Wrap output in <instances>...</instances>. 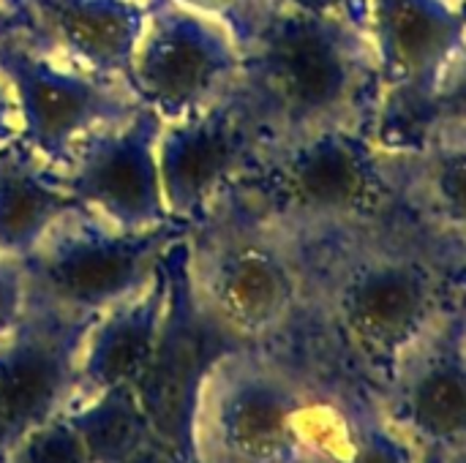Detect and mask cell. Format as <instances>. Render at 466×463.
<instances>
[{
    "label": "cell",
    "instance_id": "ac0fdd59",
    "mask_svg": "<svg viewBox=\"0 0 466 463\" xmlns=\"http://www.w3.org/2000/svg\"><path fill=\"white\" fill-rule=\"evenodd\" d=\"M76 207L55 166L22 139L0 147V257L25 259L49 226Z\"/></svg>",
    "mask_w": 466,
    "mask_h": 463
},
{
    "label": "cell",
    "instance_id": "9c48e42d",
    "mask_svg": "<svg viewBox=\"0 0 466 463\" xmlns=\"http://www.w3.org/2000/svg\"><path fill=\"white\" fill-rule=\"evenodd\" d=\"M240 79V49L227 22L175 0H145L128 87L161 120L202 109Z\"/></svg>",
    "mask_w": 466,
    "mask_h": 463
},
{
    "label": "cell",
    "instance_id": "5b68a950",
    "mask_svg": "<svg viewBox=\"0 0 466 463\" xmlns=\"http://www.w3.org/2000/svg\"><path fill=\"white\" fill-rule=\"evenodd\" d=\"M325 390L273 347H229L197 385L186 453L191 463H300Z\"/></svg>",
    "mask_w": 466,
    "mask_h": 463
},
{
    "label": "cell",
    "instance_id": "52a82bcc",
    "mask_svg": "<svg viewBox=\"0 0 466 463\" xmlns=\"http://www.w3.org/2000/svg\"><path fill=\"white\" fill-rule=\"evenodd\" d=\"M377 57L371 134L382 147L412 145L431 93L466 35V11L451 0H369Z\"/></svg>",
    "mask_w": 466,
    "mask_h": 463
},
{
    "label": "cell",
    "instance_id": "d4e9b609",
    "mask_svg": "<svg viewBox=\"0 0 466 463\" xmlns=\"http://www.w3.org/2000/svg\"><path fill=\"white\" fill-rule=\"evenodd\" d=\"M14 139H19V112L5 76L0 74V147Z\"/></svg>",
    "mask_w": 466,
    "mask_h": 463
},
{
    "label": "cell",
    "instance_id": "2e32d148",
    "mask_svg": "<svg viewBox=\"0 0 466 463\" xmlns=\"http://www.w3.org/2000/svg\"><path fill=\"white\" fill-rule=\"evenodd\" d=\"M33 35L60 60L126 79L145 25V0H22Z\"/></svg>",
    "mask_w": 466,
    "mask_h": 463
},
{
    "label": "cell",
    "instance_id": "603a6c76",
    "mask_svg": "<svg viewBox=\"0 0 466 463\" xmlns=\"http://www.w3.org/2000/svg\"><path fill=\"white\" fill-rule=\"evenodd\" d=\"M279 5L314 14V16H333L347 19L369 30V0H273Z\"/></svg>",
    "mask_w": 466,
    "mask_h": 463
},
{
    "label": "cell",
    "instance_id": "8992f818",
    "mask_svg": "<svg viewBox=\"0 0 466 463\" xmlns=\"http://www.w3.org/2000/svg\"><path fill=\"white\" fill-rule=\"evenodd\" d=\"M186 232L188 226L177 221L137 232L120 229L76 205L19 262L33 295L93 319L139 292L158 273L167 248Z\"/></svg>",
    "mask_w": 466,
    "mask_h": 463
},
{
    "label": "cell",
    "instance_id": "7a4b0ae2",
    "mask_svg": "<svg viewBox=\"0 0 466 463\" xmlns=\"http://www.w3.org/2000/svg\"><path fill=\"white\" fill-rule=\"evenodd\" d=\"M229 30L240 49L238 93L268 139L374 123L380 82L366 27L254 0Z\"/></svg>",
    "mask_w": 466,
    "mask_h": 463
},
{
    "label": "cell",
    "instance_id": "4fadbf2b",
    "mask_svg": "<svg viewBox=\"0 0 466 463\" xmlns=\"http://www.w3.org/2000/svg\"><path fill=\"white\" fill-rule=\"evenodd\" d=\"M87 322L30 292L25 319L0 341V439L5 450L68 409Z\"/></svg>",
    "mask_w": 466,
    "mask_h": 463
},
{
    "label": "cell",
    "instance_id": "4316f807",
    "mask_svg": "<svg viewBox=\"0 0 466 463\" xmlns=\"http://www.w3.org/2000/svg\"><path fill=\"white\" fill-rule=\"evenodd\" d=\"M453 308H456V314H459V319H461V327H464L466 336V273L456 281V289H453Z\"/></svg>",
    "mask_w": 466,
    "mask_h": 463
},
{
    "label": "cell",
    "instance_id": "7c38bea8",
    "mask_svg": "<svg viewBox=\"0 0 466 463\" xmlns=\"http://www.w3.org/2000/svg\"><path fill=\"white\" fill-rule=\"evenodd\" d=\"M371 398L426 461L466 450V336L453 306Z\"/></svg>",
    "mask_w": 466,
    "mask_h": 463
},
{
    "label": "cell",
    "instance_id": "484cf974",
    "mask_svg": "<svg viewBox=\"0 0 466 463\" xmlns=\"http://www.w3.org/2000/svg\"><path fill=\"white\" fill-rule=\"evenodd\" d=\"M22 30H30V22L25 16H19V14H14V11H8V8L0 5V41L16 35Z\"/></svg>",
    "mask_w": 466,
    "mask_h": 463
},
{
    "label": "cell",
    "instance_id": "5bb4252c",
    "mask_svg": "<svg viewBox=\"0 0 466 463\" xmlns=\"http://www.w3.org/2000/svg\"><path fill=\"white\" fill-rule=\"evenodd\" d=\"M396 213L466 273V142L382 147Z\"/></svg>",
    "mask_w": 466,
    "mask_h": 463
},
{
    "label": "cell",
    "instance_id": "8fae6325",
    "mask_svg": "<svg viewBox=\"0 0 466 463\" xmlns=\"http://www.w3.org/2000/svg\"><path fill=\"white\" fill-rule=\"evenodd\" d=\"M161 117L139 106L131 115L85 134L55 166L68 196L120 229H153L167 221L158 180Z\"/></svg>",
    "mask_w": 466,
    "mask_h": 463
},
{
    "label": "cell",
    "instance_id": "f1b7e54d",
    "mask_svg": "<svg viewBox=\"0 0 466 463\" xmlns=\"http://www.w3.org/2000/svg\"><path fill=\"white\" fill-rule=\"evenodd\" d=\"M429 463H466V450H459V453L445 456V458H434V461H429Z\"/></svg>",
    "mask_w": 466,
    "mask_h": 463
},
{
    "label": "cell",
    "instance_id": "ba28073f",
    "mask_svg": "<svg viewBox=\"0 0 466 463\" xmlns=\"http://www.w3.org/2000/svg\"><path fill=\"white\" fill-rule=\"evenodd\" d=\"M0 74L16 101L19 139L49 166H60L93 128L142 106L126 79L60 60L38 44L33 30L0 41Z\"/></svg>",
    "mask_w": 466,
    "mask_h": 463
},
{
    "label": "cell",
    "instance_id": "f546056e",
    "mask_svg": "<svg viewBox=\"0 0 466 463\" xmlns=\"http://www.w3.org/2000/svg\"><path fill=\"white\" fill-rule=\"evenodd\" d=\"M451 3H453V5H459V8H464V11H466V0H451Z\"/></svg>",
    "mask_w": 466,
    "mask_h": 463
},
{
    "label": "cell",
    "instance_id": "cb8c5ba5",
    "mask_svg": "<svg viewBox=\"0 0 466 463\" xmlns=\"http://www.w3.org/2000/svg\"><path fill=\"white\" fill-rule=\"evenodd\" d=\"M186 8H194L199 14H208V16H216L221 22H232L235 16H240L254 0H175Z\"/></svg>",
    "mask_w": 466,
    "mask_h": 463
},
{
    "label": "cell",
    "instance_id": "6da1fadb",
    "mask_svg": "<svg viewBox=\"0 0 466 463\" xmlns=\"http://www.w3.org/2000/svg\"><path fill=\"white\" fill-rule=\"evenodd\" d=\"M303 251L306 322H314L374 390L453 306L461 278V270L399 213Z\"/></svg>",
    "mask_w": 466,
    "mask_h": 463
},
{
    "label": "cell",
    "instance_id": "44dd1931",
    "mask_svg": "<svg viewBox=\"0 0 466 463\" xmlns=\"http://www.w3.org/2000/svg\"><path fill=\"white\" fill-rule=\"evenodd\" d=\"M0 463H98L87 450L76 426L57 415L49 423L27 431L19 437L5 453Z\"/></svg>",
    "mask_w": 466,
    "mask_h": 463
},
{
    "label": "cell",
    "instance_id": "e0dca14e",
    "mask_svg": "<svg viewBox=\"0 0 466 463\" xmlns=\"http://www.w3.org/2000/svg\"><path fill=\"white\" fill-rule=\"evenodd\" d=\"M300 463H429L426 456L380 412L374 398L360 401L325 390L300 450Z\"/></svg>",
    "mask_w": 466,
    "mask_h": 463
},
{
    "label": "cell",
    "instance_id": "30bf717a",
    "mask_svg": "<svg viewBox=\"0 0 466 463\" xmlns=\"http://www.w3.org/2000/svg\"><path fill=\"white\" fill-rule=\"evenodd\" d=\"M268 134L246 98H224L161 123L158 180L167 216L183 226L197 224L254 166Z\"/></svg>",
    "mask_w": 466,
    "mask_h": 463
},
{
    "label": "cell",
    "instance_id": "277c9868",
    "mask_svg": "<svg viewBox=\"0 0 466 463\" xmlns=\"http://www.w3.org/2000/svg\"><path fill=\"white\" fill-rule=\"evenodd\" d=\"M232 194L300 246L396 213L371 126L270 136Z\"/></svg>",
    "mask_w": 466,
    "mask_h": 463
},
{
    "label": "cell",
    "instance_id": "d6986e66",
    "mask_svg": "<svg viewBox=\"0 0 466 463\" xmlns=\"http://www.w3.org/2000/svg\"><path fill=\"white\" fill-rule=\"evenodd\" d=\"M63 415L76 426L98 463H126L142 448L156 442L134 390H115L76 401Z\"/></svg>",
    "mask_w": 466,
    "mask_h": 463
},
{
    "label": "cell",
    "instance_id": "7402d4cb",
    "mask_svg": "<svg viewBox=\"0 0 466 463\" xmlns=\"http://www.w3.org/2000/svg\"><path fill=\"white\" fill-rule=\"evenodd\" d=\"M30 306V287L19 259L0 257V341H5Z\"/></svg>",
    "mask_w": 466,
    "mask_h": 463
},
{
    "label": "cell",
    "instance_id": "83f0119b",
    "mask_svg": "<svg viewBox=\"0 0 466 463\" xmlns=\"http://www.w3.org/2000/svg\"><path fill=\"white\" fill-rule=\"evenodd\" d=\"M0 5H3V8H8V11H14V14H19V16H25V19H27V14H25V3H22V0H0Z\"/></svg>",
    "mask_w": 466,
    "mask_h": 463
},
{
    "label": "cell",
    "instance_id": "ffe728a7",
    "mask_svg": "<svg viewBox=\"0 0 466 463\" xmlns=\"http://www.w3.org/2000/svg\"><path fill=\"white\" fill-rule=\"evenodd\" d=\"M418 142H466V35L431 93Z\"/></svg>",
    "mask_w": 466,
    "mask_h": 463
},
{
    "label": "cell",
    "instance_id": "3957f363",
    "mask_svg": "<svg viewBox=\"0 0 466 463\" xmlns=\"http://www.w3.org/2000/svg\"><path fill=\"white\" fill-rule=\"evenodd\" d=\"M194 308L227 347L268 349L306 322V251L238 194L227 191L186 232Z\"/></svg>",
    "mask_w": 466,
    "mask_h": 463
},
{
    "label": "cell",
    "instance_id": "9a60e30c",
    "mask_svg": "<svg viewBox=\"0 0 466 463\" xmlns=\"http://www.w3.org/2000/svg\"><path fill=\"white\" fill-rule=\"evenodd\" d=\"M167 300L169 278L161 259L158 273L139 292L87 322L76 349L71 404L115 390H137L156 355Z\"/></svg>",
    "mask_w": 466,
    "mask_h": 463
}]
</instances>
